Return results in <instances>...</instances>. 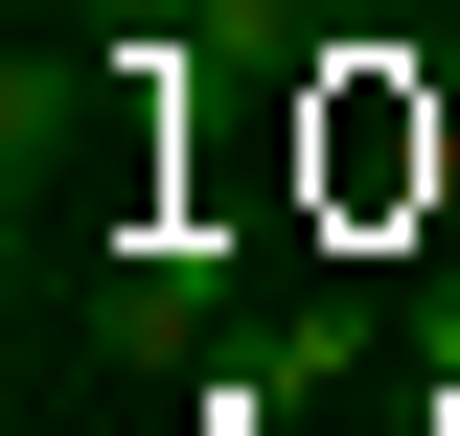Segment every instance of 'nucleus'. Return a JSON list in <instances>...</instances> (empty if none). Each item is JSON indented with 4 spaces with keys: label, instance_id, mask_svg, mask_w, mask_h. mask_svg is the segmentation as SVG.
Returning <instances> with one entry per match:
<instances>
[{
    "label": "nucleus",
    "instance_id": "f257e3e1",
    "mask_svg": "<svg viewBox=\"0 0 460 436\" xmlns=\"http://www.w3.org/2000/svg\"><path fill=\"white\" fill-rule=\"evenodd\" d=\"M230 275H253V253H208V230H138V253L93 275V344H115V368H184V344L230 322Z\"/></svg>",
    "mask_w": 460,
    "mask_h": 436
},
{
    "label": "nucleus",
    "instance_id": "f03ea898",
    "mask_svg": "<svg viewBox=\"0 0 460 436\" xmlns=\"http://www.w3.org/2000/svg\"><path fill=\"white\" fill-rule=\"evenodd\" d=\"M345 368H368V322H345V299H299L277 344H230V368H208V436H277V414H323Z\"/></svg>",
    "mask_w": 460,
    "mask_h": 436
},
{
    "label": "nucleus",
    "instance_id": "7ed1b4c3",
    "mask_svg": "<svg viewBox=\"0 0 460 436\" xmlns=\"http://www.w3.org/2000/svg\"><path fill=\"white\" fill-rule=\"evenodd\" d=\"M93 23H162L208 69H323V0H93Z\"/></svg>",
    "mask_w": 460,
    "mask_h": 436
},
{
    "label": "nucleus",
    "instance_id": "20e7f679",
    "mask_svg": "<svg viewBox=\"0 0 460 436\" xmlns=\"http://www.w3.org/2000/svg\"><path fill=\"white\" fill-rule=\"evenodd\" d=\"M414 344H438V390H460V299H414Z\"/></svg>",
    "mask_w": 460,
    "mask_h": 436
}]
</instances>
